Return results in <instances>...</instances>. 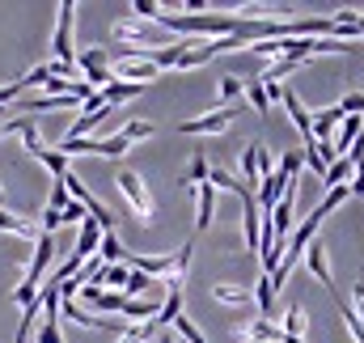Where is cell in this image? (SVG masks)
I'll return each instance as SVG.
<instances>
[{
  "label": "cell",
  "instance_id": "1",
  "mask_svg": "<svg viewBox=\"0 0 364 343\" xmlns=\"http://www.w3.org/2000/svg\"><path fill=\"white\" fill-rule=\"evenodd\" d=\"M114 186H119L123 204L132 208V216H136L140 225H153V221H157V199H153L149 182H144L136 170H119L114 174Z\"/></svg>",
  "mask_w": 364,
  "mask_h": 343
},
{
  "label": "cell",
  "instance_id": "2",
  "mask_svg": "<svg viewBox=\"0 0 364 343\" xmlns=\"http://www.w3.org/2000/svg\"><path fill=\"white\" fill-rule=\"evenodd\" d=\"M114 38H127V43H136L140 51H157V47H174V43H182V38H174V34H166L157 21H144V17H136V13H127V17L114 21Z\"/></svg>",
  "mask_w": 364,
  "mask_h": 343
},
{
  "label": "cell",
  "instance_id": "3",
  "mask_svg": "<svg viewBox=\"0 0 364 343\" xmlns=\"http://www.w3.org/2000/svg\"><path fill=\"white\" fill-rule=\"evenodd\" d=\"M55 34H51V51H55V64H77V47H73V26H77V0H64L55 9Z\"/></svg>",
  "mask_w": 364,
  "mask_h": 343
},
{
  "label": "cell",
  "instance_id": "4",
  "mask_svg": "<svg viewBox=\"0 0 364 343\" xmlns=\"http://www.w3.org/2000/svg\"><path fill=\"white\" fill-rule=\"evenodd\" d=\"M233 127V106H220V110H208L199 119H182L178 132L182 136H225Z\"/></svg>",
  "mask_w": 364,
  "mask_h": 343
},
{
  "label": "cell",
  "instance_id": "5",
  "mask_svg": "<svg viewBox=\"0 0 364 343\" xmlns=\"http://www.w3.org/2000/svg\"><path fill=\"white\" fill-rule=\"evenodd\" d=\"M233 335H237V343H284V331L267 318H242L233 327Z\"/></svg>",
  "mask_w": 364,
  "mask_h": 343
},
{
  "label": "cell",
  "instance_id": "6",
  "mask_svg": "<svg viewBox=\"0 0 364 343\" xmlns=\"http://www.w3.org/2000/svg\"><path fill=\"white\" fill-rule=\"evenodd\" d=\"M191 195H195V204H199V216H195V233H203L212 221H216V186L212 182H195V186H186Z\"/></svg>",
  "mask_w": 364,
  "mask_h": 343
},
{
  "label": "cell",
  "instance_id": "7",
  "mask_svg": "<svg viewBox=\"0 0 364 343\" xmlns=\"http://www.w3.org/2000/svg\"><path fill=\"white\" fill-rule=\"evenodd\" d=\"M212 297H216L220 305H233V310H250V305H255V288H250V284L216 280V284H212Z\"/></svg>",
  "mask_w": 364,
  "mask_h": 343
},
{
  "label": "cell",
  "instance_id": "8",
  "mask_svg": "<svg viewBox=\"0 0 364 343\" xmlns=\"http://www.w3.org/2000/svg\"><path fill=\"white\" fill-rule=\"evenodd\" d=\"M279 106L288 110V119L296 123V132L305 136V144H314V110H305V102H301V97H296L292 89L284 93V102H279Z\"/></svg>",
  "mask_w": 364,
  "mask_h": 343
},
{
  "label": "cell",
  "instance_id": "9",
  "mask_svg": "<svg viewBox=\"0 0 364 343\" xmlns=\"http://www.w3.org/2000/svg\"><path fill=\"white\" fill-rule=\"evenodd\" d=\"M343 119H348V115H343L339 106H326V110H314V144H331Z\"/></svg>",
  "mask_w": 364,
  "mask_h": 343
},
{
  "label": "cell",
  "instance_id": "10",
  "mask_svg": "<svg viewBox=\"0 0 364 343\" xmlns=\"http://www.w3.org/2000/svg\"><path fill=\"white\" fill-rule=\"evenodd\" d=\"M97 242H102V229H97L93 221H81V225H77V250H73L68 258L85 267V263H90L93 255H97Z\"/></svg>",
  "mask_w": 364,
  "mask_h": 343
},
{
  "label": "cell",
  "instance_id": "11",
  "mask_svg": "<svg viewBox=\"0 0 364 343\" xmlns=\"http://www.w3.org/2000/svg\"><path fill=\"white\" fill-rule=\"evenodd\" d=\"M305 327H309V310L296 301V305H288L284 310V318H279V331H284V339H305Z\"/></svg>",
  "mask_w": 364,
  "mask_h": 343
},
{
  "label": "cell",
  "instance_id": "12",
  "mask_svg": "<svg viewBox=\"0 0 364 343\" xmlns=\"http://www.w3.org/2000/svg\"><path fill=\"white\" fill-rule=\"evenodd\" d=\"M77 73L90 77V73H110V47H85L77 51Z\"/></svg>",
  "mask_w": 364,
  "mask_h": 343
},
{
  "label": "cell",
  "instance_id": "13",
  "mask_svg": "<svg viewBox=\"0 0 364 343\" xmlns=\"http://www.w3.org/2000/svg\"><path fill=\"white\" fill-rule=\"evenodd\" d=\"M305 263H309V271L318 275V284L331 292L335 288V280H331V263H326V246L322 242H309V250H305Z\"/></svg>",
  "mask_w": 364,
  "mask_h": 343
},
{
  "label": "cell",
  "instance_id": "14",
  "mask_svg": "<svg viewBox=\"0 0 364 343\" xmlns=\"http://www.w3.org/2000/svg\"><path fill=\"white\" fill-rule=\"evenodd\" d=\"M242 186L246 191H259L263 186V178H259V140H250L242 149Z\"/></svg>",
  "mask_w": 364,
  "mask_h": 343
},
{
  "label": "cell",
  "instance_id": "15",
  "mask_svg": "<svg viewBox=\"0 0 364 343\" xmlns=\"http://www.w3.org/2000/svg\"><path fill=\"white\" fill-rule=\"evenodd\" d=\"M182 310H186V292H174V288H170V292H166V301H161V310H157V318H153V322H157V327H161V331H166V327H174V322H178V318H182Z\"/></svg>",
  "mask_w": 364,
  "mask_h": 343
},
{
  "label": "cell",
  "instance_id": "16",
  "mask_svg": "<svg viewBox=\"0 0 364 343\" xmlns=\"http://www.w3.org/2000/svg\"><path fill=\"white\" fill-rule=\"evenodd\" d=\"M34 162H43V170L51 174V178H55V182H60V178H64V174H68V157H64V153H55V149H51V144H43V149H38V153H34Z\"/></svg>",
  "mask_w": 364,
  "mask_h": 343
},
{
  "label": "cell",
  "instance_id": "17",
  "mask_svg": "<svg viewBox=\"0 0 364 343\" xmlns=\"http://www.w3.org/2000/svg\"><path fill=\"white\" fill-rule=\"evenodd\" d=\"M352 170H356V162H352V157L331 162V166H326V178H322V186H326V191H331V186H348V182H352Z\"/></svg>",
  "mask_w": 364,
  "mask_h": 343
},
{
  "label": "cell",
  "instance_id": "18",
  "mask_svg": "<svg viewBox=\"0 0 364 343\" xmlns=\"http://www.w3.org/2000/svg\"><path fill=\"white\" fill-rule=\"evenodd\" d=\"M144 85H127V81H110V85L102 89V97H106V106H123V102H132V97H140Z\"/></svg>",
  "mask_w": 364,
  "mask_h": 343
},
{
  "label": "cell",
  "instance_id": "19",
  "mask_svg": "<svg viewBox=\"0 0 364 343\" xmlns=\"http://www.w3.org/2000/svg\"><path fill=\"white\" fill-rule=\"evenodd\" d=\"M153 284H157V280H149L144 271H132V267H127V284H123V297H127V301H144V292H149Z\"/></svg>",
  "mask_w": 364,
  "mask_h": 343
},
{
  "label": "cell",
  "instance_id": "20",
  "mask_svg": "<svg viewBox=\"0 0 364 343\" xmlns=\"http://www.w3.org/2000/svg\"><path fill=\"white\" fill-rule=\"evenodd\" d=\"M97 258L110 267V263H123V258H127V250H123V242H119L114 233H102V242H97Z\"/></svg>",
  "mask_w": 364,
  "mask_h": 343
},
{
  "label": "cell",
  "instance_id": "21",
  "mask_svg": "<svg viewBox=\"0 0 364 343\" xmlns=\"http://www.w3.org/2000/svg\"><path fill=\"white\" fill-rule=\"evenodd\" d=\"M123 284H127V263H110L102 271V288L106 292H123Z\"/></svg>",
  "mask_w": 364,
  "mask_h": 343
},
{
  "label": "cell",
  "instance_id": "22",
  "mask_svg": "<svg viewBox=\"0 0 364 343\" xmlns=\"http://www.w3.org/2000/svg\"><path fill=\"white\" fill-rule=\"evenodd\" d=\"M119 132H123L132 144H140V140H153V136H157V127H153V123H144V119H132V123H123Z\"/></svg>",
  "mask_w": 364,
  "mask_h": 343
},
{
  "label": "cell",
  "instance_id": "23",
  "mask_svg": "<svg viewBox=\"0 0 364 343\" xmlns=\"http://www.w3.org/2000/svg\"><path fill=\"white\" fill-rule=\"evenodd\" d=\"M301 166H305V162H301V149H288V153H284V157H279V166H275V174H279V178H288V182H292V178H296V174H301Z\"/></svg>",
  "mask_w": 364,
  "mask_h": 343
},
{
  "label": "cell",
  "instance_id": "24",
  "mask_svg": "<svg viewBox=\"0 0 364 343\" xmlns=\"http://www.w3.org/2000/svg\"><path fill=\"white\" fill-rule=\"evenodd\" d=\"M242 97H246L259 115H267V110H272V102H267V93H263V81H246V93H242Z\"/></svg>",
  "mask_w": 364,
  "mask_h": 343
},
{
  "label": "cell",
  "instance_id": "25",
  "mask_svg": "<svg viewBox=\"0 0 364 343\" xmlns=\"http://www.w3.org/2000/svg\"><path fill=\"white\" fill-rule=\"evenodd\" d=\"M208 170H212V166H208V162H203V157L195 153V157H191V166H186V178H182V186H195V182H208Z\"/></svg>",
  "mask_w": 364,
  "mask_h": 343
},
{
  "label": "cell",
  "instance_id": "26",
  "mask_svg": "<svg viewBox=\"0 0 364 343\" xmlns=\"http://www.w3.org/2000/svg\"><path fill=\"white\" fill-rule=\"evenodd\" d=\"M68 204H73L68 186H64V182H51V195H47V212H64Z\"/></svg>",
  "mask_w": 364,
  "mask_h": 343
},
{
  "label": "cell",
  "instance_id": "27",
  "mask_svg": "<svg viewBox=\"0 0 364 343\" xmlns=\"http://www.w3.org/2000/svg\"><path fill=\"white\" fill-rule=\"evenodd\" d=\"M301 162H305L309 170L318 174V178H326V162H322V153H318V144H305V149H301Z\"/></svg>",
  "mask_w": 364,
  "mask_h": 343
},
{
  "label": "cell",
  "instance_id": "28",
  "mask_svg": "<svg viewBox=\"0 0 364 343\" xmlns=\"http://www.w3.org/2000/svg\"><path fill=\"white\" fill-rule=\"evenodd\" d=\"M242 93H246V81L242 77H220V97L225 102H237Z\"/></svg>",
  "mask_w": 364,
  "mask_h": 343
},
{
  "label": "cell",
  "instance_id": "29",
  "mask_svg": "<svg viewBox=\"0 0 364 343\" xmlns=\"http://www.w3.org/2000/svg\"><path fill=\"white\" fill-rule=\"evenodd\" d=\"M21 93H26V81H9V85H0V110H9Z\"/></svg>",
  "mask_w": 364,
  "mask_h": 343
},
{
  "label": "cell",
  "instance_id": "30",
  "mask_svg": "<svg viewBox=\"0 0 364 343\" xmlns=\"http://www.w3.org/2000/svg\"><path fill=\"white\" fill-rule=\"evenodd\" d=\"M81 221H90V212H85V208H81V204L73 199V204H68V208L60 212V225H81Z\"/></svg>",
  "mask_w": 364,
  "mask_h": 343
},
{
  "label": "cell",
  "instance_id": "31",
  "mask_svg": "<svg viewBox=\"0 0 364 343\" xmlns=\"http://www.w3.org/2000/svg\"><path fill=\"white\" fill-rule=\"evenodd\" d=\"M352 314L364 322V275H356V284H352Z\"/></svg>",
  "mask_w": 364,
  "mask_h": 343
},
{
  "label": "cell",
  "instance_id": "32",
  "mask_svg": "<svg viewBox=\"0 0 364 343\" xmlns=\"http://www.w3.org/2000/svg\"><path fill=\"white\" fill-rule=\"evenodd\" d=\"M339 110H343V115H360L364 119V93H348V97L339 102Z\"/></svg>",
  "mask_w": 364,
  "mask_h": 343
},
{
  "label": "cell",
  "instance_id": "33",
  "mask_svg": "<svg viewBox=\"0 0 364 343\" xmlns=\"http://www.w3.org/2000/svg\"><path fill=\"white\" fill-rule=\"evenodd\" d=\"M275 174V157H272V149L267 144H259V178H272Z\"/></svg>",
  "mask_w": 364,
  "mask_h": 343
},
{
  "label": "cell",
  "instance_id": "34",
  "mask_svg": "<svg viewBox=\"0 0 364 343\" xmlns=\"http://www.w3.org/2000/svg\"><path fill=\"white\" fill-rule=\"evenodd\" d=\"M0 212H4V186H0Z\"/></svg>",
  "mask_w": 364,
  "mask_h": 343
}]
</instances>
